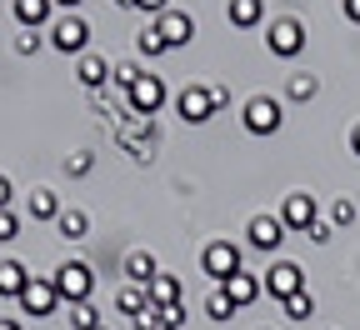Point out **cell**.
<instances>
[{
	"instance_id": "obj_1",
	"label": "cell",
	"mask_w": 360,
	"mask_h": 330,
	"mask_svg": "<svg viewBox=\"0 0 360 330\" xmlns=\"http://www.w3.org/2000/svg\"><path fill=\"white\" fill-rule=\"evenodd\" d=\"M56 296L65 300V305H80V300H90V291H96V275H90V265H80V260H70V265H60L56 270Z\"/></svg>"
},
{
	"instance_id": "obj_2",
	"label": "cell",
	"mask_w": 360,
	"mask_h": 330,
	"mask_svg": "<svg viewBox=\"0 0 360 330\" xmlns=\"http://www.w3.org/2000/svg\"><path fill=\"white\" fill-rule=\"evenodd\" d=\"M260 286H265V296H276V300H290L295 291H305V270H300L295 260H276V265L265 270V280H260Z\"/></svg>"
},
{
	"instance_id": "obj_3",
	"label": "cell",
	"mask_w": 360,
	"mask_h": 330,
	"mask_svg": "<svg viewBox=\"0 0 360 330\" xmlns=\"http://www.w3.org/2000/svg\"><path fill=\"white\" fill-rule=\"evenodd\" d=\"M200 265H205V275L220 286V280H231V275L240 270V246H231V241H210L205 255H200Z\"/></svg>"
},
{
	"instance_id": "obj_4",
	"label": "cell",
	"mask_w": 360,
	"mask_h": 330,
	"mask_svg": "<svg viewBox=\"0 0 360 330\" xmlns=\"http://www.w3.org/2000/svg\"><path fill=\"white\" fill-rule=\"evenodd\" d=\"M281 101H270V96H250L245 101V130L250 135H276L281 130Z\"/></svg>"
},
{
	"instance_id": "obj_5",
	"label": "cell",
	"mask_w": 360,
	"mask_h": 330,
	"mask_svg": "<svg viewBox=\"0 0 360 330\" xmlns=\"http://www.w3.org/2000/svg\"><path fill=\"white\" fill-rule=\"evenodd\" d=\"M265 45H270L281 61H290V56L305 51V25H300V20H276V25L265 30Z\"/></svg>"
},
{
	"instance_id": "obj_6",
	"label": "cell",
	"mask_w": 360,
	"mask_h": 330,
	"mask_svg": "<svg viewBox=\"0 0 360 330\" xmlns=\"http://www.w3.org/2000/svg\"><path fill=\"white\" fill-rule=\"evenodd\" d=\"M155 30H160V40H165V51H180V45L195 40V15H186V11H165V15L155 20Z\"/></svg>"
},
{
	"instance_id": "obj_7",
	"label": "cell",
	"mask_w": 360,
	"mask_h": 330,
	"mask_svg": "<svg viewBox=\"0 0 360 330\" xmlns=\"http://www.w3.org/2000/svg\"><path fill=\"white\" fill-rule=\"evenodd\" d=\"M125 96H130L135 115H155V110L165 106V85H160V75H141V80L125 90Z\"/></svg>"
},
{
	"instance_id": "obj_8",
	"label": "cell",
	"mask_w": 360,
	"mask_h": 330,
	"mask_svg": "<svg viewBox=\"0 0 360 330\" xmlns=\"http://www.w3.org/2000/svg\"><path fill=\"white\" fill-rule=\"evenodd\" d=\"M85 40H90V30H85V20H80V15H65V20H56V25H51V45H56L60 56L85 51Z\"/></svg>"
},
{
	"instance_id": "obj_9",
	"label": "cell",
	"mask_w": 360,
	"mask_h": 330,
	"mask_svg": "<svg viewBox=\"0 0 360 330\" xmlns=\"http://www.w3.org/2000/svg\"><path fill=\"white\" fill-rule=\"evenodd\" d=\"M56 300H60L56 286H51V280H35V275H30V286L20 291V305H25V315H35V320H40V315H56Z\"/></svg>"
},
{
	"instance_id": "obj_10",
	"label": "cell",
	"mask_w": 360,
	"mask_h": 330,
	"mask_svg": "<svg viewBox=\"0 0 360 330\" xmlns=\"http://www.w3.org/2000/svg\"><path fill=\"white\" fill-rule=\"evenodd\" d=\"M175 110L186 115L191 125H205V120L215 115V110H210V90H200V85H186V90L175 96Z\"/></svg>"
},
{
	"instance_id": "obj_11",
	"label": "cell",
	"mask_w": 360,
	"mask_h": 330,
	"mask_svg": "<svg viewBox=\"0 0 360 330\" xmlns=\"http://www.w3.org/2000/svg\"><path fill=\"white\" fill-rule=\"evenodd\" d=\"M281 241H285V220L281 215H255L250 220V246L255 250H281Z\"/></svg>"
},
{
	"instance_id": "obj_12",
	"label": "cell",
	"mask_w": 360,
	"mask_h": 330,
	"mask_svg": "<svg viewBox=\"0 0 360 330\" xmlns=\"http://www.w3.org/2000/svg\"><path fill=\"white\" fill-rule=\"evenodd\" d=\"M281 220H285V230H310V225H315V196H305V191L285 196Z\"/></svg>"
},
{
	"instance_id": "obj_13",
	"label": "cell",
	"mask_w": 360,
	"mask_h": 330,
	"mask_svg": "<svg viewBox=\"0 0 360 330\" xmlns=\"http://www.w3.org/2000/svg\"><path fill=\"white\" fill-rule=\"evenodd\" d=\"M220 291L231 296V300H236V310H240V305H250V300H255V296H260L265 286H260V280H255L250 270H236L231 280H220Z\"/></svg>"
},
{
	"instance_id": "obj_14",
	"label": "cell",
	"mask_w": 360,
	"mask_h": 330,
	"mask_svg": "<svg viewBox=\"0 0 360 330\" xmlns=\"http://www.w3.org/2000/svg\"><path fill=\"white\" fill-rule=\"evenodd\" d=\"M125 275H130V286H150V280L160 275V265H155L150 250H130L125 255Z\"/></svg>"
},
{
	"instance_id": "obj_15",
	"label": "cell",
	"mask_w": 360,
	"mask_h": 330,
	"mask_svg": "<svg viewBox=\"0 0 360 330\" xmlns=\"http://www.w3.org/2000/svg\"><path fill=\"white\" fill-rule=\"evenodd\" d=\"M25 286H30L25 265H20V260H0V296H6V300H20Z\"/></svg>"
},
{
	"instance_id": "obj_16",
	"label": "cell",
	"mask_w": 360,
	"mask_h": 330,
	"mask_svg": "<svg viewBox=\"0 0 360 330\" xmlns=\"http://www.w3.org/2000/svg\"><path fill=\"white\" fill-rule=\"evenodd\" d=\"M15 20H20V30L45 25L51 20V0H15Z\"/></svg>"
},
{
	"instance_id": "obj_17",
	"label": "cell",
	"mask_w": 360,
	"mask_h": 330,
	"mask_svg": "<svg viewBox=\"0 0 360 330\" xmlns=\"http://www.w3.org/2000/svg\"><path fill=\"white\" fill-rule=\"evenodd\" d=\"M146 291H150V300H155V310H160V305H180V280H175V275H165V270H160V275L150 280V286H146Z\"/></svg>"
},
{
	"instance_id": "obj_18",
	"label": "cell",
	"mask_w": 360,
	"mask_h": 330,
	"mask_svg": "<svg viewBox=\"0 0 360 330\" xmlns=\"http://www.w3.org/2000/svg\"><path fill=\"white\" fill-rule=\"evenodd\" d=\"M75 75H80V85H90V90H101V85H105V80H110V65H105V61H101V56H85V61H80V70H75Z\"/></svg>"
},
{
	"instance_id": "obj_19",
	"label": "cell",
	"mask_w": 360,
	"mask_h": 330,
	"mask_svg": "<svg viewBox=\"0 0 360 330\" xmlns=\"http://www.w3.org/2000/svg\"><path fill=\"white\" fill-rule=\"evenodd\" d=\"M260 15H265V0H231V25L250 30V25H255Z\"/></svg>"
},
{
	"instance_id": "obj_20",
	"label": "cell",
	"mask_w": 360,
	"mask_h": 330,
	"mask_svg": "<svg viewBox=\"0 0 360 330\" xmlns=\"http://www.w3.org/2000/svg\"><path fill=\"white\" fill-rule=\"evenodd\" d=\"M56 225H60V235H65V241H85V230H90V220H85V210H75V205H65Z\"/></svg>"
},
{
	"instance_id": "obj_21",
	"label": "cell",
	"mask_w": 360,
	"mask_h": 330,
	"mask_svg": "<svg viewBox=\"0 0 360 330\" xmlns=\"http://www.w3.org/2000/svg\"><path fill=\"white\" fill-rule=\"evenodd\" d=\"M115 305H120L125 315H141V310H146V305H155V300H150V291H146V286H125V291L115 296Z\"/></svg>"
},
{
	"instance_id": "obj_22",
	"label": "cell",
	"mask_w": 360,
	"mask_h": 330,
	"mask_svg": "<svg viewBox=\"0 0 360 330\" xmlns=\"http://www.w3.org/2000/svg\"><path fill=\"white\" fill-rule=\"evenodd\" d=\"M281 310H285V320H310L315 315V296L310 291H295L290 300H281Z\"/></svg>"
},
{
	"instance_id": "obj_23",
	"label": "cell",
	"mask_w": 360,
	"mask_h": 330,
	"mask_svg": "<svg viewBox=\"0 0 360 330\" xmlns=\"http://www.w3.org/2000/svg\"><path fill=\"white\" fill-rule=\"evenodd\" d=\"M30 215L35 220H60V201L51 191H30Z\"/></svg>"
},
{
	"instance_id": "obj_24",
	"label": "cell",
	"mask_w": 360,
	"mask_h": 330,
	"mask_svg": "<svg viewBox=\"0 0 360 330\" xmlns=\"http://www.w3.org/2000/svg\"><path fill=\"white\" fill-rule=\"evenodd\" d=\"M65 315H70V325L75 330H101L105 320L96 315V305H90V300H80V305H65Z\"/></svg>"
},
{
	"instance_id": "obj_25",
	"label": "cell",
	"mask_w": 360,
	"mask_h": 330,
	"mask_svg": "<svg viewBox=\"0 0 360 330\" xmlns=\"http://www.w3.org/2000/svg\"><path fill=\"white\" fill-rule=\"evenodd\" d=\"M135 51H141V56H150V61H155V56H165V40H160V30H155V25H150V30H141V35H135Z\"/></svg>"
},
{
	"instance_id": "obj_26",
	"label": "cell",
	"mask_w": 360,
	"mask_h": 330,
	"mask_svg": "<svg viewBox=\"0 0 360 330\" xmlns=\"http://www.w3.org/2000/svg\"><path fill=\"white\" fill-rule=\"evenodd\" d=\"M285 90H290V101H310V96H315V90H321V80H315V75H305V70H300V75H290V85H285Z\"/></svg>"
},
{
	"instance_id": "obj_27",
	"label": "cell",
	"mask_w": 360,
	"mask_h": 330,
	"mask_svg": "<svg viewBox=\"0 0 360 330\" xmlns=\"http://www.w3.org/2000/svg\"><path fill=\"white\" fill-rule=\"evenodd\" d=\"M205 310H210L215 320H231V315H236V300H231V296H225V291H215V296L205 300Z\"/></svg>"
},
{
	"instance_id": "obj_28",
	"label": "cell",
	"mask_w": 360,
	"mask_h": 330,
	"mask_svg": "<svg viewBox=\"0 0 360 330\" xmlns=\"http://www.w3.org/2000/svg\"><path fill=\"white\" fill-rule=\"evenodd\" d=\"M160 325L165 330H186V305H160Z\"/></svg>"
},
{
	"instance_id": "obj_29",
	"label": "cell",
	"mask_w": 360,
	"mask_h": 330,
	"mask_svg": "<svg viewBox=\"0 0 360 330\" xmlns=\"http://www.w3.org/2000/svg\"><path fill=\"white\" fill-rule=\"evenodd\" d=\"M110 80H115V85H125V90H130V85H135V80H141V70H135V65H130V61H120V65H110Z\"/></svg>"
},
{
	"instance_id": "obj_30",
	"label": "cell",
	"mask_w": 360,
	"mask_h": 330,
	"mask_svg": "<svg viewBox=\"0 0 360 330\" xmlns=\"http://www.w3.org/2000/svg\"><path fill=\"white\" fill-rule=\"evenodd\" d=\"M330 220H335V225H350V220H355V201H345V196H340V201L330 205Z\"/></svg>"
},
{
	"instance_id": "obj_31",
	"label": "cell",
	"mask_w": 360,
	"mask_h": 330,
	"mask_svg": "<svg viewBox=\"0 0 360 330\" xmlns=\"http://www.w3.org/2000/svg\"><path fill=\"white\" fill-rule=\"evenodd\" d=\"M15 235H20V220H15L11 210H0V246H6V241H15Z\"/></svg>"
},
{
	"instance_id": "obj_32",
	"label": "cell",
	"mask_w": 360,
	"mask_h": 330,
	"mask_svg": "<svg viewBox=\"0 0 360 330\" xmlns=\"http://www.w3.org/2000/svg\"><path fill=\"white\" fill-rule=\"evenodd\" d=\"M15 51H20V56H35V51H40V35H35V30H20V35H15Z\"/></svg>"
},
{
	"instance_id": "obj_33",
	"label": "cell",
	"mask_w": 360,
	"mask_h": 330,
	"mask_svg": "<svg viewBox=\"0 0 360 330\" xmlns=\"http://www.w3.org/2000/svg\"><path fill=\"white\" fill-rule=\"evenodd\" d=\"M305 235H310V241H315V246H326V241H330V235H335V225H330V220H315V225H310Z\"/></svg>"
},
{
	"instance_id": "obj_34",
	"label": "cell",
	"mask_w": 360,
	"mask_h": 330,
	"mask_svg": "<svg viewBox=\"0 0 360 330\" xmlns=\"http://www.w3.org/2000/svg\"><path fill=\"white\" fill-rule=\"evenodd\" d=\"M225 106H231V90H225V85H210V110H225Z\"/></svg>"
},
{
	"instance_id": "obj_35",
	"label": "cell",
	"mask_w": 360,
	"mask_h": 330,
	"mask_svg": "<svg viewBox=\"0 0 360 330\" xmlns=\"http://www.w3.org/2000/svg\"><path fill=\"white\" fill-rule=\"evenodd\" d=\"M85 170H90V151H75L70 156V175H85Z\"/></svg>"
},
{
	"instance_id": "obj_36",
	"label": "cell",
	"mask_w": 360,
	"mask_h": 330,
	"mask_svg": "<svg viewBox=\"0 0 360 330\" xmlns=\"http://www.w3.org/2000/svg\"><path fill=\"white\" fill-rule=\"evenodd\" d=\"M135 6H141V11H160V15H165V6H170V0H135Z\"/></svg>"
},
{
	"instance_id": "obj_37",
	"label": "cell",
	"mask_w": 360,
	"mask_h": 330,
	"mask_svg": "<svg viewBox=\"0 0 360 330\" xmlns=\"http://www.w3.org/2000/svg\"><path fill=\"white\" fill-rule=\"evenodd\" d=\"M6 205H11V180L0 175V210H6Z\"/></svg>"
},
{
	"instance_id": "obj_38",
	"label": "cell",
	"mask_w": 360,
	"mask_h": 330,
	"mask_svg": "<svg viewBox=\"0 0 360 330\" xmlns=\"http://www.w3.org/2000/svg\"><path fill=\"white\" fill-rule=\"evenodd\" d=\"M345 15H350V20L360 25V0H345Z\"/></svg>"
},
{
	"instance_id": "obj_39",
	"label": "cell",
	"mask_w": 360,
	"mask_h": 330,
	"mask_svg": "<svg viewBox=\"0 0 360 330\" xmlns=\"http://www.w3.org/2000/svg\"><path fill=\"white\" fill-rule=\"evenodd\" d=\"M350 151H355V156H360V125H355V130H350Z\"/></svg>"
},
{
	"instance_id": "obj_40",
	"label": "cell",
	"mask_w": 360,
	"mask_h": 330,
	"mask_svg": "<svg viewBox=\"0 0 360 330\" xmlns=\"http://www.w3.org/2000/svg\"><path fill=\"white\" fill-rule=\"evenodd\" d=\"M51 6H65V11H75V6H80V0H51Z\"/></svg>"
},
{
	"instance_id": "obj_41",
	"label": "cell",
	"mask_w": 360,
	"mask_h": 330,
	"mask_svg": "<svg viewBox=\"0 0 360 330\" xmlns=\"http://www.w3.org/2000/svg\"><path fill=\"white\" fill-rule=\"evenodd\" d=\"M0 330H20V325H15V320H0Z\"/></svg>"
},
{
	"instance_id": "obj_42",
	"label": "cell",
	"mask_w": 360,
	"mask_h": 330,
	"mask_svg": "<svg viewBox=\"0 0 360 330\" xmlns=\"http://www.w3.org/2000/svg\"><path fill=\"white\" fill-rule=\"evenodd\" d=\"M115 6H135V0H115Z\"/></svg>"
},
{
	"instance_id": "obj_43",
	"label": "cell",
	"mask_w": 360,
	"mask_h": 330,
	"mask_svg": "<svg viewBox=\"0 0 360 330\" xmlns=\"http://www.w3.org/2000/svg\"><path fill=\"white\" fill-rule=\"evenodd\" d=\"M101 330H110V325H101Z\"/></svg>"
},
{
	"instance_id": "obj_44",
	"label": "cell",
	"mask_w": 360,
	"mask_h": 330,
	"mask_svg": "<svg viewBox=\"0 0 360 330\" xmlns=\"http://www.w3.org/2000/svg\"><path fill=\"white\" fill-rule=\"evenodd\" d=\"M260 330H265V325H260Z\"/></svg>"
}]
</instances>
